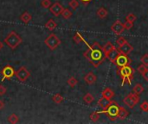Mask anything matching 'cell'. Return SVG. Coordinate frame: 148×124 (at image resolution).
<instances>
[{
    "label": "cell",
    "instance_id": "6da1fadb",
    "mask_svg": "<svg viewBox=\"0 0 148 124\" xmlns=\"http://www.w3.org/2000/svg\"><path fill=\"white\" fill-rule=\"evenodd\" d=\"M88 49L84 52L83 56L95 66L98 67L106 59L102 51V47L98 42H94L91 46L88 45Z\"/></svg>",
    "mask_w": 148,
    "mask_h": 124
},
{
    "label": "cell",
    "instance_id": "7a4b0ae2",
    "mask_svg": "<svg viewBox=\"0 0 148 124\" xmlns=\"http://www.w3.org/2000/svg\"><path fill=\"white\" fill-rule=\"evenodd\" d=\"M119 73L121 75V78L122 79L121 85H124L126 82H127L129 85H131V82L134 79V70L129 66H125L122 67H119Z\"/></svg>",
    "mask_w": 148,
    "mask_h": 124
},
{
    "label": "cell",
    "instance_id": "3957f363",
    "mask_svg": "<svg viewBox=\"0 0 148 124\" xmlns=\"http://www.w3.org/2000/svg\"><path fill=\"white\" fill-rule=\"evenodd\" d=\"M4 42L10 49L14 50L23 42V40L15 31H11L4 38Z\"/></svg>",
    "mask_w": 148,
    "mask_h": 124
},
{
    "label": "cell",
    "instance_id": "277c9868",
    "mask_svg": "<svg viewBox=\"0 0 148 124\" xmlns=\"http://www.w3.org/2000/svg\"><path fill=\"white\" fill-rule=\"evenodd\" d=\"M119 109H120V106L118 105V104L116 102L112 101V104L108 106V108L107 110L101 111V112L104 113V114H106V116L111 121H115L118 118Z\"/></svg>",
    "mask_w": 148,
    "mask_h": 124
},
{
    "label": "cell",
    "instance_id": "5b68a950",
    "mask_svg": "<svg viewBox=\"0 0 148 124\" xmlns=\"http://www.w3.org/2000/svg\"><path fill=\"white\" fill-rule=\"evenodd\" d=\"M44 43L50 50H55L61 44V40L58 38V36L56 34L52 33L45 39Z\"/></svg>",
    "mask_w": 148,
    "mask_h": 124
},
{
    "label": "cell",
    "instance_id": "8992f818",
    "mask_svg": "<svg viewBox=\"0 0 148 124\" xmlns=\"http://www.w3.org/2000/svg\"><path fill=\"white\" fill-rule=\"evenodd\" d=\"M124 104L130 109H134L135 107V105L140 102V97L138 94L133 92L128 94L123 100Z\"/></svg>",
    "mask_w": 148,
    "mask_h": 124
},
{
    "label": "cell",
    "instance_id": "52a82bcc",
    "mask_svg": "<svg viewBox=\"0 0 148 124\" xmlns=\"http://www.w3.org/2000/svg\"><path fill=\"white\" fill-rule=\"evenodd\" d=\"M15 76L20 82H25L30 77V73L25 66H21L15 72Z\"/></svg>",
    "mask_w": 148,
    "mask_h": 124
},
{
    "label": "cell",
    "instance_id": "ba28073f",
    "mask_svg": "<svg viewBox=\"0 0 148 124\" xmlns=\"http://www.w3.org/2000/svg\"><path fill=\"white\" fill-rule=\"evenodd\" d=\"M131 63H132V60L128 57V55H126V54H120L119 56L117 57L116 60H115V64L118 66V67L129 66Z\"/></svg>",
    "mask_w": 148,
    "mask_h": 124
},
{
    "label": "cell",
    "instance_id": "9c48e42d",
    "mask_svg": "<svg viewBox=\"0 0 148 124\" xmlns=\"http://www.w3.org/2000/svg\"><path fill=\"white\" fill-rule=\"evenodd\" d=\"M1 74L3 76L1 81L3 82L4 79H10L12 77H14L15 75V71L14 68L10 66H6L3 68V70L1 71Z\"/></svg>",
    "mask_w": 148,
    "mask_h": 124
},
{
    "label": "cell",
    "instance_id": "30bf717a",
    "mask_svg": "<svg viewBox=\"0 0 148 124\" xmlns=\"http://www.w3.org/2000/svg\"><path fill=\"white\" fill-rule=\"evenodd\" d=\"M111 29H112V31H113L115 35H121L123 33V31L125 30V28H124V24H123L121 21L117 20V21L114 22L113 23V25L111 26Z\"/></svg>",
    "mask_w": 148,
    "mask_h": 124
},
{
    "label": "cell",
    "instance_id": "8fae6325",
    "mask_svg": "<svg viewBox=\"0 0 148 124\" xmlns=\"http://www.w3.org/2000/svg\"><path fill=\"white\" fill-rule=\"evenodd\" d=\"M63 9H64V8H63L62 5L60 3H58V2H56V3H53V4H51L50 7H49L50 12H51L54 16H59L62 14V12Z\"/></svg>",
    "mask_w": 148,
    "mask_h": 124
},
{
    "label": "cell",
    "instance_id": "7c38bea8",
    "mask_svg": "<svg viewBox=\"0 0 148 124\" xmlns=\"http://www.w3.org/2000/svg\"><path fill=\"white\" fill-rule=\"evenodd\" d=\"M119 51H120V53L121 54H126V55H128L129 54H131L132 52H133V50H134V47H133V46L130 44V43H128L127 41L125 43V44H123L122 46H121V47H119Z\"/></svg>",
    "mask_w": 148,
    "mask_h": 124
},
{
    "label": "cell",
    "instance_id": "4fadbf2b",
    "mask_svg": "<svg viewBox=\"0 0 148 124\" xmlns=\"http://www.w3.org/2000/svg\"><path fill=\"white\" fill-rule=\"evenodd\" d=\"M120 54H121V53H120L119 49L116 48V47H114L108 54V55H107L106 58H108L112 63H115V60H116V59H117V57L119 56Z\"/></svg>",
    "mask_w": 148,
    "mask_h": 124
},
{
    "label": "cell",
    "instance_id": "5bb4252c",
    "mask_svg": "<svg viewBox=\"0 0 148 124\" xmlns=\"http://www.w3.org/2000/svg\"><path fill=\"white\" fill-rule=\"evenodd\" d=\"M111 104H112V99H108L103 97H101L100 98V100L98 101V105L102 109V110H107Z\"/></svg>",
    "mask_w": 148,
    "mask_h": 124
},
{
    "label": "cell",
    "instance_id": "9a60e30c",
    "mask_svg": "<svg viewBox=\"0 0 148 124\" xmlns=\"http://www.w3.org/2000/svg\"><path fill=\"white\" fill-rule=\"evenodd\" d=\"M96 79H97V77H96L95 74L93 73L92 72L88 73L86 74L85 77H84V80H85V82H86L88 85H94V84L96 82Z\"/></svg>",
    "mask_w": 148,
    "mask_h": 124
},
{
    "label": "cell",
    "instance_id": "2e32d148",
    "mask_svg": "<svg viewBox=\"0 0 148 124\" xmlns=\"http://www.w3.org/2000/svg\"><path fill=\"white\" fill-rule=\"evenodd\" d=\"M101 96L103 98H106L108 99H112L114 97V92L112 89L110 88H106L102 92H101Z\"/></svg>",
    "mask_w": 148,
    "mask_h": 124
},
{
    "label": "cell",
    "instance_id": "e0dca14e",
    "mask_svg": "<svg viewBox=\"0 0 148 124\" xmlns=\"http://www.w3.org/2000/svg\"><path fill=\"white\" fill-rule=\"evenodd\" d=\"M129 115V112L127 110H126L125 108L123 107H121L120 106V109H119V113H118V118L121 119V120H124L126 119Z\"/></svg>",
    "mask_w": 148,
    "mask_h": 124
},
{
    "label": "cell",
    "instance_id": "ac0fdd59",
    "mask_svg": "<svg viewBox=\"0 0 148 124\" xmlns=\"http://www.w3.org/2000/svg\"><path fill=\"white\" fill-rule=\"evenodd\" d=\"M114 47V46L112 44V42H110V41H108L103 47H102V51H103V53H104V54H105V57H107V55H108V54L113 49Z\"/></svg>",
    "mask_w": 148,
    "mask_h": 124
},
{
    "label": "cell",
    "instance_id": "d6986e66",
    "mask_svg": "<svg viewBox=\"0 0 148 124\" xmlns=\"http://www.w3.org/2000/svg\"><path fill=\"white\" fill-rule=\"evenodd\" d=\"M20 19H21V21H22L23 22L28 23V22H29L32 20V16H31V15H30L29 12L25 11V12H23V13L21 15Z\"/></svg>",
    "mask_w": 148,
    "mask_h": 124
},
{
    "label": "cell",
    "instance_id": "ffe728a7",
    "mask_svg": "<svg viewBox=\"0 0 148 124\" xmlns=\"http://www.w3.org/2000/svg\"><path fill=\"white\" fill-rule=\"evenodd\" d=\"M56 27H57V24H56V22L53 19H49V20L46 22V24H45V28H46L47 29L50 30V31L54 30Z\"/></svg>",
    "mask_w": 148,
    "mask_h": 124
},
{
    "label": "cell",
    "instance_id": "44dd1931",
    "mask_svg": "<svg viewBox=\"0 0 148 124\" xmlns=\"http://www.w3.org/2000/svg\"><path fill=\"white\" fill-rule=\"evenodd\" d=\"M108 10L104 8V7H101V8H99L98 9V10H97V16L101 18V19H104V18H106L107 17V16H108Z\"/></svg>",
    "mask_w": 148,
    "mask_h": 124
},
{
    "label": "cell",
    "instance_id": "7402d4cb",
    "mask_svg": "<svg viewBox=\"0 0 148 124\" xmlns=\"http://www.w3.org/2000/svg\"><path fill=\"white\" fill-rule=\"evenodd\" d=\"M144 91H145V89H144V87L142 86V85H140V84H137V85L133 88V92H134V93H136V94H138V95L141 94Z\"/></svg>",
    "mask_w": 148,
    "mask_h": 124
},
{
    "label": "cell",
    "instance_id": "603a6c76",
    "mask_svg": "<svg viewBox=\"0 0 148 124\" xmlns=\"http://www.w3.org/2000/svg\"><path fill=\"white\" fill-rule=\"evenodd\" d=\"M94 96L91 94V93H87L84 97H83V100H84V102L86 103V104H91L93 101H94Z\"/></svg>",
    "mask_w": 148,
    "mask_h": 124
},
{
    "label": "cell",
    "instance_id": "cb8c5ba5",
    "mask_svg": "<svg viewBox=\"0 0 148 124\" xmlns=\"http://www.w3.org/2000/svg\"><path fill=\"white\" fill-rule=\"evenodd\" d=\"M52 100H53L56 104H61V103L63 102L64 98H63V97H62V95H60V94H56V95H54V96L52 97Z\"/></svg>",
    "mask_w": 148,
    "mask_h": 124
},
{
    "label": "cell",
    "instance_id": "d4e9b609",
    "mask_svg": "<svg viewBox=\"0 0 148 124\" xmlns=\"http://www.w3.org/2000/svg\"><path fill=\"white\" fill-rule=\"evenodd\" d=\"M8 121L9 123L12 124L17 123L19 122V117L16 115V114H11L9 117H8Z\"/></svg>",
    "mask_w": 148,
    "mask_h": 124
},
{
    "label": "cell",
    "instance_id": "484cf974",
    "mask_svg": "<svg viewBox=\"0 0 148 124\" xmlns=\"http://www.w3.org/2000/svg\"><path fill=\"white\" fill-rule=\"evenodd\" d=\"M89 118H90V120H91L92 122L96 123V122L99 120V118H100V113L97 112V111H94L93 113L90 114Z\"/></svg>",
    "mask_w": 148,
    "mask_h": 124
},
{
    "label": "cell",
    "instance_id": "4316f807",
    "mask_svg": "<svg viewBox=\"0 0 148 124\" xmlns=\"http://www.w3.org/2000/svg\"><path fill=\"white\" fill-rule=\"evenodd\" d=\"M61 15L62 16L63 18H65V19H69V18L71 17V16H72V12H71L69 9H64L62 10V12Z\"/></svg>",
    "mask_w": 148,
    "mask_h": 124
},
{
    "label": "cell",
    "instance_id": "83f0119b",
    "mask_svg": "<svg viewBox=\"0 0 148 124\" xmlns=\"http://www.w3.org/2000/svg\"><path fill=\"white\" fill-rule=\"evenodd\" d=\"M78 81L77 79L75 78V77H70L69 79H68V85L71 87V88H74L76 85H77Z\"/></svg>",
    "mask_w": 148,
    "mask_h": 124
},
{
    "label": "cell",
    "instance_id": "f1b7e54d",
    "mask_svg": "<svg viewBox=\"0 0 148 124\" xmlns=\"http://www.w3.org/2000/svg\"><path fill=\"white\" fill-rule=\"evenodd\" d=\"M73 41L75 42V43H80L81 41H84V39H83V37L79 34V33H76L75 35H74V37H73Z\"/></svg>",
    "mask_w": 148,
    "mask_h": 124
},
{
    "label": "cell",
    "instance_id": "f546056e",
    "mask_svg": "<svg viewBox=\"0 0 148 124\" xmlns=\"http://www.w3.org/2000/svg\"><path fill=\"white\" fill-rule=\"evenodd\" d=\"M136 19H137V17H136V16H135L134 13H130V14H128V15L126 16V21H128V22H134L136 21Z\"/></svg>",
    "mask_w": 148,
    "mask_h": 124
},
{
    "label": "cell",
    "instance_id": "4dcf8cb0",
    "mask_svg": "<svg viewBox=\"0 0 148 124\" xmlns=\"http://www.w3.org/2000/svg\"><path fill=\"white\" fill-rule=\"evenodd\" d=\"M69 5L73 9H75L78 6H79V2L77 0H70L69 3Z\"/></svg>",
    "mask_w": 148,
    "mask_h": 124
},
{
    "label": "cell",
    "instance_id": "1f68e13d",
    "mask_svg": "<svg viewBox=\"0 0 148 124\" xmlns=\"http://www.w3.org/2000/svg\"><path fill=\"white\" fill-rule=\"evenodd\" d=\"M51 4H52V3L50 0H42V2H41V5L45 9L49 8Z\"/></svg>",
    "mask_w": 148,
    "mask_h": 124
},
{
    "label": "cell",
    "instance_id": "d6a6232c",
    "mask_svg": "<svg viewBox=\"0 0 148 124\" xmlns=\"http://www.w3.org/2000/svg\"><path fill=\"white\" fill-rule=\"evenodd\" d=\"M127 41L123 37V36H120L118 39H117V41H116V43L118 44V46L119 47H121V46H122L123 44H125L126 42H127Z\"/></svg>",
    "mask_w": 148,
    "mask_h": 124
},
{
    "label": "cell",
    "instance_id": "836d02e7",
    "mask_svg": "<svg viewBox=\"0 0 148 124\" xmlns=\"http://www.w3.org/2000/svg\"><path fill=\"white\" fill-rule=\"evenodd\" d=\"M123 24H124V28H125V29H127V30L131 29V28H133V26H134V22H128V21H126Z\"/></svg>",
    "mask_w": 148,
    "mask_h": 124
},
{
    "label": "cell",
    "instance_id": "e575fe53",
    "mask_svg": "<svg viewBox=\"0 0 148 124\" xmlns=\"http://www.w3.org/2000/svg\"><path fill=\"white\" fill-rule=\"evenodd\" d=\"M147 69V66H145L144 64H141V65H140V66L137 67V71H138L141 75H142V73H143Z\"/></svg>",
    "mask_w": 148,
    "mask_h": 124
},
{
    "label": "cell",
    "instance_id": "d590c367",
    "mask_svg": "<svg viewBox=\"0 0 148 124\" xmlns=\"http://www.w3.org/2000/svg\"><path fill=\"white\" fill-rule=\"evenodd\" d=\"M140 61L142 64H144L145 66H148V54H144L141 58H140Z\"/></svg>",
    "mask_w": 148,
    "mask_h": 124
},
{
    "label": "cell",
    "instance_id": "8d00e7d4",
    "mask_svg": "<svg viewBox=\"0 0 148 124\" xmlns=\"http://www.w3.org/2000/svg\"><path fill=\"white\" fill-rule=\"evenodd\" d=\"M140 109L145 111V112H147L148 111V102L147 101H144L141 104H140Z\"/></svg>",
    "mask_w": 148,
    "mask_h": 124
},
{
    "label": "cell",
    "instance_id": "74e56055",
    "mask_svg": "<svg viewBox=\"0 0 148 124\" xmlns=\"http://www.w3.org/2000/svg\"><path fill=\"white\" fill-rule=\"evenodd\" d=\"M7 91V89L3 85H0V96H3L6 93Z\"/></svg>",
    "mask_w": 148,
    "mask_h": 124
},
{
    "label": "cell",
    "instance_id": "f35d334b",
    "mask_svg": "<svg viewBox=\"0 0 148 124\" xmlns=\"http://www.w3.org/2000/svg\"><path fill=\"white\" fill-rule=\"evenodd\" d=\"M142 76L144 77V79L147 80V81H148V68L142 73Z\"/></svg>",
    "mask_w": 148,
    "mask_h": 124
},
{
    "label": "cell",
    "instance_id": "ab89813d",
    "mask_svg": "<svg viewBox=\"0 0 148 124\" xmlns=\"http://www.w3.org/2000/svg\"><path fill=\"white\" fill-rule=\"evenodd\" d=\"M3 107H4V104H3V102L0 99V110H2Z\"/></svg>",
    "mask_w": 148,
    "mask_h": 124
},
{
    "label": "cell",
    "instance_id": "60d3db41",
    "mask_svg": "<svg viewBox=\"0 0 148 124\" xmlns=\"http://www.w3.org/2000/svg\"><path fill=\"white\" fill-rule=\"evenodd\" d=\"M80 1H82L83 3H85V4H87V3H90L92 0H80Z\"/></svg>",
    "mask_w": 148,
    "mask_h": 124
},
{
    "label": "cell",
    "instance_id": "b9f144b4",
    "mask_svg": "<svg viewBox=\"0 0 148 124\" xmlns=\"http://www.w3.org/2000/svg\"><path fill=\"white\" fill-rule=\"evenodd\" d=\"M3 43L0 41V50L3 49Z\"/></svg>",
    "mask_w": 148,
    "mask_h": 124
}]
</instances>
